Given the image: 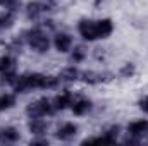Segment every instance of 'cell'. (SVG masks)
<instances>
[{
    "instance_id": "obj_1",
    "label": "cell",
    "mask_w": 148,
    "mask_h": 146,
    "mask_svg": "<svg viewBox=\"0 0 148 146\" xmlns=\"http://www.w3.org/2000/svg\"><path fill=\"white\" fill-rule=\"evenodd\" d=\"M60 83L59 76H47V74L40 72H29L17 76L16 83H14V89L16 93H28L31 89H53L57 88Z\"/></svg>"
},
{
    "instance_id": "obj_2",
    "label": "cell",
    "mask_w": 148,
    "mask_h": 146,
    "mask_svg": "<svg viewBox=\"0 0 148 146\" xmlns=\"http://www.w3.org/2000/svg\"><path fill=\"white\" fill-rule=\"evenodd\" d=\"M114 31V23L109 17L103 19H83L77 24V33L84 41H95L109 38Z\"/></svg>"
},
{
    "instance_id": "obj_3",
    "label": "cell",
    "mask_w": 148,
    "mask_h": 146,
    "mask_svg": "<svg viewBox=\"0 0 148 146\" xmlns=\"http://www.w3.org/2000/svg\"><path fill=\"white\" fill-rule=\"evenodd\" d=\"M28 45H29V48L33 50V52H36V53H47L48 50H50V38L47 33H43L40 28H35V29H31V31H28Z\"/></svg>"
},
{
    "instance_id": "obj_4",
    "label": "cell",
    "mask_w": 148,
    "mask_h": 146,
    "mask_svg": "<svg viewBox=\"0 0 148 146\" xmlns=\"http://www.w3.org/2000/svg\"><path fill=\"white\" fill-rule=\"evenodd\" d=\"M57 110L53 107V102L50 98H40L36 102H31L26 108V113L29 119H35V117H50L53 115Z\"/></svg>"
},
{
    "instance_id": "obj_5",
    "label": "cell",
    "mask_w": 148,
    "mask_h": 146,
    "mask_svg": "<svg viewBox=\"0 0 148 146\" xmlns=\"http://www.w3.org/2000/svg\"><path fill=\"white\" fill-rule=\"evenodd\" d=\"M73 43H74V40L69 33H57V35L53 36V46H55V50L60 52V53L71 52Z\"/></svg>"
},
{
    "instance_id": "obj_6",
    "label": "cell",
    "mask_w": 148,
    "mask_h": 146,
    "mask_svg": "<svg viewBox=\"0 0 148 146\" xmlns=\"http://www.w3.org/2000/svg\"><path fill=\"white\" fill-rule=\"evenodd\" d=\"M127 134L134 138H143L148 134V119H138L127 124Z\"/></svg>"
},
{
    "instance_id": "obj_7",
    "label": "cell",
    "mask_w": 148,
    "mask_h": 146,
    "mask_svg": "<svg viewBox=\"0 0 148 146\" xmlns=\"http://www.w3.org/2000/svg\"><path fill=\"white\" fill-rule=\"evenodd\" d=\"M117 132H119V127H117V126H112L110 129L103 131L100 136H97V138H88V139H84L83 143H105V145H112V143L117 141Z\"/></svg>"
},
{
    "instance_id": "obj_8",
    "label": "cell",
    "mask_w": 148,
    "mask_h": 146,
    "mask_svg": "<svg viewBox=\"0 0 148 146\" xmlns=\"http://www.w3.org/2000/svg\"><path fill=\"white\" fill-rule=\"evenodd\" d=\"M76 134H77V126L74 122H64L62 126L57 127L55 138L60 139V141H69V139H73Z\"/></svg>"
},
{
    "instance_id": "obj_9",
    "label": "cell",
    "mask_w": 148,
    "mask_h": 146,
    "mask_svg": "<svg viewBox=\"0 0 148 146\" xmlns=\"http://www.w3.org/2000/svg\"><path fill=\"white\" fill-rule=\"evenodd\" d=\"M21 139V134L16 127L12 126H5L0 127V145H10V143H17Z\"/></svg>"
},
{
    "instance_id": "obj_10",
    "label": "cell",
    "mask_w": 148,
    "mask_h": 146,
    "mask_svg": "<svg viewBox=\"0 0 148 146\" xmlns=\"http://www.w3.org/2000/svg\"><path fill=\"white\" fill-rule=\"evenodd\" d=\"M74 95L71 91H64V93H60V95H57L52 102H53V107L55 110L59 112V110H66V108H71L74 103Z\"/></svg>"
},
{
    "instance_id": "obj_11",
    "label": "cell",
    "mask_w": 148,
    "mask_h": 146,
    "mask_svg": "<svg viewBox=\"0 0 148 146\" xmlns=\"http://www.w3.org/2000/svg\"><path fill=\"white\" fill-rule=\"evenodd\" d=\"M28 129L33 136H41L48 131V122L45 120V117H35V119H29L28 122Z\"/></svg>"
},
{
    "instance_id": "obj_12",
    "label": "cell",
    "mask_w": 148,
    "mask_h": 146,
    "mask_svg": "<svg viewBox=\"0 0 148 146\" xmlns=\"http://www.w3.org/2000/svg\"><path fill=\"white\" fill-rule=\"evenodd\" d=\"M91 108H93V103H91L88 98H77V100H74L73 107H71L73 113H74V115H77V117L90 113Z\"/></svg>"
},
{
    "instance_id": "obj_13",
    "label": "cell",
    "mask_w": 148,
    "mask_h": 146,
    "mask_svg": "<svg viewBox=\"0 0 148 146\" xmlns=\"http://www.w3.org/2000/svg\"><path fill=\"white\" fill-rule=\"evenodd\" d=\"M79 77H81V72H79L77 67H74V65H69V67L62 69L60 74H59V79L64 81V83H71V81H76V79H79Z\"/></svg>"
},
{
    "instance_id": "obj_14",
    "label": "cell",
    "mask_w": 148,
    "mask_h": 146,
    "mask_svg": "<svg viewBox=\"0 0 148 146\" xmlns=\"http://www.w3.org/2000/svg\"><path fill=\"white\" fill-rule=\"evenodd\" d=\"M45 10H50L48 9V5L47 3H41V2H31L29 5H28V17H38L41 12H45Z\"/></svg>"
},
{
    "instance_id": "obj_15",
    "label": "cell",
    "mask_w": 148,
    "mask_h": 146,
    "mask_svg": "<svg viewBox=\"0 0 148 146\" xmlns=\"http://www.w3.org/2000/svg\"><path fill=\"white\" fill-rule=\"evenodd\" d=\"M14 105H16V96L14 95H10V93H2L0 95V112L14 108Z\"/></svg>"
},
{
    "instance_id": "obj_16",
    "label": "cell",
    "mask_w": 148,
    "mask_h": 146,
    "mask_svg": "<svg viewBox=\"0 0 148 146\" xmlns=\"http://www.w3.org/2000/svg\"><path fill=\"white\" fill-rule=\"evenodd\" d=\"M12 71H16V60H14L10 55L0 57V74L12 72Z\"/></svg>"
},
{
    "instance_id": "obj_17",
    "label": "cell",
    "mask_w": 148,
    "mask_h": 146,
    "mask_svg": "<svg viewBox=\"0 0 148 146\" xmlns=\"http://www.w3.org/2000/svg\"><path fill=\"white\" fill-rule=\"evenodd\" d=\"M12 23H14L12 12H9V10H5V12H0V31H2V29H7V28H10V26H12Z\"/></svg>"
},
{
    "instance_id": "obj_18",
    "label": "cell",
    "mask_w": 148,
    "mask_h": 146,
    "mask_svg": "<svg viewBox=\"0 0 148 146\" xmlns=\"http://www.w3.org/2000/svg\"><path fill=\"white\" fill-rule=\"evenodd\" d=\"M19 5H21V0H0V7H3V9L9 10V12L17 10Z\"/></svg>"
},
{
    "instance_id": "obj_19",
    "label": "cell",
    "mask_w": 148,
    "mask_h": 146,
    "mask_svg": "<svg viewBox=\"0 0 148 146\" xmlns=\"http://www.w3.org/2000/svg\"><path fill=\"white\" fill-rule=\"evenodd\" d=\"M84 57H86V52L83 50V48H74L73 53H71V60L73 62H81V60H84Z\"/></svg>"
},
{
    "instance_id": "obj_20",
    "label": "cell",
    "mask_w": 148,
    "mask_h": 146,
    "mask_svg": "<svg viewBox=\"0 0 148 146\" xmlns=\"http://www.w3.org/2000/svg\"><path fill=\"white\" fill-rule=\"evenodd\" d=\"M138 107H140V110H141L143 113H147V115H148V95H145L143 98H140Z\"/></svg>"
},
{
    "instance_id": "obj_21",
    "label": "cell",
    "mask_w": 148,
    "mask_h": 146,
    "mask_svg": "<svg viewBox=\"0 0 148 146\" xmlns=\"http://www.w3.org/2000/svg\"><path fill=\"white\" fill-rule=\"evenodd\" d=\"M121 74L126 76V77H127V76H133V74H134V65H133V64H126L124 69L121 71Z\"/></svg>"
},
{
    "instance_id": "obj_22",
    "label": "cell",
    "mask_w": 148,
    "mask_h": 146,
    "mask_svg": "<svg viewBox=\"0 0 148 146\" xmlns=\"http://www.w3.org/2000/svg\"><path fill=\"white\" fill-rule=\"evenodd\" d=\"M31 145H48V141H45V139H31Z\"/></svg>"
}]
</instances>
